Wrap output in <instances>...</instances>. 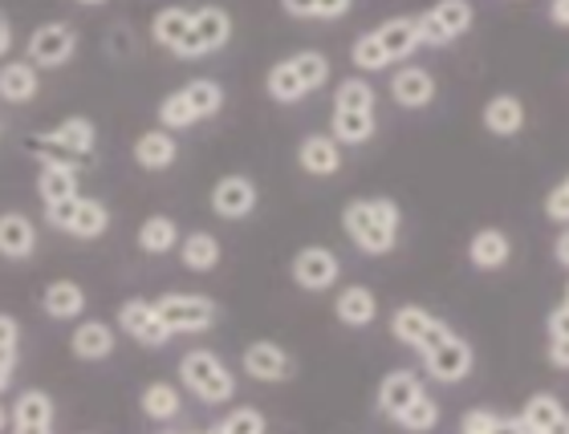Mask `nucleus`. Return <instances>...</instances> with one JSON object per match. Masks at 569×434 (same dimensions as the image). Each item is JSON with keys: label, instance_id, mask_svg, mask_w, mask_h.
<instances>
[{"label": "nucleus", "instance_id": "nucleus-1", "mask_svg": "<svg viewBox=\"0 0 569 434\" xmlns=\"http://www.w3.org/2000/svg\"><path fill=\"white\" fill-rule=\"evenodd\" d=\"M403 208L391 195H362L342 208V232L362 256H387L399 244Z\"/></svg>", "mask_w": 569, "mask_h": 434}, {"label": "nucleus", "instance_id": "nucleus-2", "mask_svg": "<svg viewBox=\"0 0 569 434\" xmlns=\"http://www.w3.org/2000/svg\"><path fill=\"white\" fill-rule=\"evenodd\" d=\"M416 49H423L416 17H391V21L375 24V29L358 37L355 46H350V61H355L358 73H382L411 61Z\"/></svg>", "mask_w": 569, "mask_h": 434}, {"label": "nucleus", "instance_id": "nucleus-3", "mask_svg": "<svg viewBox=\"0 0 569 434\" xmlns=\"http://www.w3.org/2000/svg\"><path fill=\"white\" fill-rule=\"evenodd\" d=\"M330 78H333L330 58L318 53V49H301V53H289V58L269 65V73H264V94L273 98L277 107H297L309 94L326 90Z\"/></svg>", "mask_w": 569, "mask_h": 434}, {"label": "nucleus", "instance_id": "nucleus-4", "mask_svg": "<svg viewBox=\"0 0 569 434\" xmlns=\"http://www.w3.org/2000/svg\"><path fill=\"white\" fill-rule=\"evenodd\" d=\"M29 154L37 163H70L78 171H86L98 154V127L86 114L61 118L58 127L37 130L29 139Z\"/></svg>", "mask_w": 569, "mask_h": 434}, {"label": "nucleus", "instance_id": "nucleus-5", "mask_svg": "<svg viewBox=\"0 0 569 434\" xmlns=\"http://www.w3.org/2000/svg\"><path fill=\"white\" fill-rule=\"evenodd\" d=\"M179 386L203 406H228L237 398V374L216 350H188L179 357Z\"/></svg>", "mask_w": 569, "mask_h": 434}, {"label": "nucleus", "instance_id": "nucleus-6", "mask_svg": "<svg viewBox=\"0 0 569 434\" xmlns=\"http://www.w3.org/2000/svg\"><path fill=\"white\" fill-rule=\"evenodd\" d=\"M159 317H163L167 333L171 337H200V333H212L220 325V305H216L208 293H163L154 301Z\"/></svg>", "mask_w": 569, "mask_h": 434}, {"label": "nucleus", "instance_id": "nucleus-7", "mask_svg": "<svg viewBox=\"0 0 569 434\" xmlns=\"http://www.w3.org/2000/svg\"><path fill=\"white\" fill-rule=\"evenodd\" d=\"M419 357H423L427 377H431V382H443V386H460L476 365V350L451 325L427 341L423 350H419Z\"/></svg>", "mask_w": 569, "mask_h": 434}, {"label": "nucleus", "instance_id": "nucleus-8", "mask_svg": "<svg viewBox=\"0 0 569 434\" xmlns=\"http://www.w3.org/2000/svg\"><path fill=\"white\" fill-rule=\"evenodd\" d=\"M46 220L49 228H58V232L73 235V240H102V235L110 232V208L102 200H94V195H70V200L61 203H49L46 208Z\"/></svg>", "mask_w": 569, "mask_h": 434}, {"label": "nucleus", "instance_id": "nucleus-9", "mask_svg": "<svg viewBox=\"0 0 569 434\" xmlns=\"http://www.w3.org/2000/svg\"><path fill=\"white\" fill-rule=\"evenodd\" d=\"M228 41H232V12L220 9V4H200L196 17H191L188 37L179 41V49L171 53V58L203 61V58H212V53H220Z\"/></svg>", "mask_w": 569, "mask_h": 434}, {"label": "nucleus", "instance_id": "nucleus-10", "mask_svg": "<svg viewBox=\"0 0 569 434\" xmlns=\"http://www.w3.org/2000/svg\"><path fill=\"white\" fill-rule=\"evenodd\" d=\"M419 21V41L427 49H443L451 41H460L476 21L472 0H436L431 9H423L416 17Z\"/></svg>", "mask_w": 569, "mask_h": 434}, {"label": "nucleus", "instance_id": "nucleus-11", "mask_svg": "<svg viewBox=\"0 0 569 434\" xmlns=\"http://www.w3.org/2000/svg\"><path fill=\"white\" fill-rule=\"evenodd\" d=\"M24 58L33 61L37 70H61V65H70L78 58V33H73V24L66 21H46L37 24L29 41H24Z\"/></svg>", "mask_w": 569, "mask_h": 434}, {"label": "nucleus", "instance_id": "nucleus-12", "mask_svg": "<svg viewBox=\"0 0 569 434\" xmlns=\"http://www.w3.org/2000/svg\"><path fill=\"white\" fill-rule=\"evenodd\" d=\"M114 325H119L122 337L139 341L142 350H163L167 341H171L163 317H159V309H154V301H147V296H131V301H122Z\"/></svg>", "mask_w": 569, "mask_h": 434}, {"label": "nucleus", "instance_id": "nucleus-13", "mask_svg": "<svg viewBox=\"0 0 569 434\" xmlns=\"http://www.w3.org/2000/svg\"><path fill=\"white\" fill-rule=\"evenodd\" d=\"M289 276H293V284L306 289V293H326V289H333V284L342 281V260H338V252H330V248L306 244L293 256V264H289Z\"/></svg>", "mask_w": 569, "mask_h": 434}, {"label": "nucleus", "instance_id": "nucleus-14", "mask_svg": "<svg viewBox=\"0 0 569 434\" xmlns=\"http://www.w3.org/2000/svg\"><path fill=\"white\" fill-rule=\"evenodd\" d=\"M257 200H261V191H257V183H252L249 175L216 179L212 191H208V208H212L216 220H224V223L249 220V215L257 212Z\"/></svg>", "mask_w": 569, "mask_h": 434}, {"label": "nucleus", "instance_id": "nucleus-15", "mask_svg": "<svg viewBox=\"0 0 569 434\" xmlns=\"http://www.w3.org/2000/svg\"><path fill=\"white\" fill-rule=\"evenodd\" d=\"M240 370H244L252 382H261V386H281V382H289V377L297 374L289 350L277 345V341H252V345H244Z\"/></svg>", "mask_w": 569, "mask_h": 434}, {"label": "nucleus", "instance_id": "nucleus-16", "mask_svg": "<svg viewBox=\"0 0 569 434\" xmlns=\"http://www.w3.org/2000/svg\"><path fill=\"white\" fill-rule=\"evenodd\" d=\"M436 94H439V82H436V73H431V70H423V65H411V61L395 65L391 102L399 110H427L431 102H436Z\"/></svg>", "mask_w": 569, "mask_h": 434}, {"label": "nucleus", "instance_id": "nucleus-17", "mask_svg": "<svg viewBox=\"0 0 569 434\" xmlns=\"http://www.w3.org/2000/svg\"><path fill=\"white\" fill-rule=\"evenodd\" d=\"M58 423V402L46 390H21L9 411V431L17 434H49Z\"/></svg>", "mask_w": 569, "mask_h": 434}, {"label": "nucleus", "instance_id": "nucleus-18", "mask_svg": "<svg viewBox=\"0 0 569 434\" xmlns=\"http://www.w3.org/2000/svg\"><path fill=\"white\" fill-rule=\"evenodd\" d=\"M114 345H119V325H110V321L78 317L70 333V353L78 362H107Z\"/></svg>", "mask_w": 569, "mask_h": 434}, {"label": "nucleus", "instance_id": "nucleus-19", "mask_svg": "<svg viewBox=\"0 0 569 434\" xmlns=\"http://www.w3.org/2000/svg\"><path fill=\"white\" fill-rule=\"evenodd\" d=\"M448 329V321L436 317V313H427L423 305H399L391 317V333L399 345H407V350H423L427 341L436 337V333H443Z\"/></svg>", "mask_w": 569, "mask_h": 434}, {"label": "nucleus", "instance_id": "nucleus-20", "mask_svg": "<svg viewBox=\"0 0 569 434\" xmlns=\"http://www.w3.org/2000/svg\"><path fill=\"white\" fill-rule=\"evenodd\" d=\"M41 94V70L29 58H4L0 61V102L9 107H29Z\"/></svg>", "mask_w": 569, "mask_h": 434}, {"label": "nucleus", "instance_id": "nucleus-21", "mask_svg": "<svg viewBox=\"0 0 569 434\" xmlns=\"http://www.w3.org/2000/svg\"><path fill=\"white\" fill-rule=\"evenodd\" d=\"M297 166L313 179H330L342 171V142L333 134H306L297 142Z\"/></svg>", "mask_w": 569, "mask_h": 434}, {"label": "nucleus", "instance_id": "nucleus-22", "mask_svg": "<svg viewBox=\"0 0 569 434\" xmlns=\"http://www.w3.org/2000/svg\"><path fill=\"white\" fill-rule=\"evenodd\" d=\"M86 305H90V296H86V289L78 281H49L46 289H41V313H46L49 321H78L86 317Z\"/></svg>", "mask_w": 569, "mask_h": 434}, {"label": "nucleus", "instance_id": "nucleus-23", "mask_svg": "<svg viewBox=\"0 0 569 434\" xmlns=\"http://www.w3.org/2000/svg\"><path fill=\"white\" fill-rule=\"evenodd\" d=\"M333 317L342 321L346 329H367L379 321V296L370 293L367 284H346L333 296Z\"/></svg>", "mask_w": 569, "mask_h": 434}, {"label": "nucleus", "instance_id": "nucleus-24", "mask_svg": "<svg viewBox=\"0 0 569 434\" xmlns=\"http://www.w3.org/2000/svg\"><path fill=\"white\" fill-rule=\"evenodd\" d=\"M131 154L142 171H167V166H176V159H179L176 130H163V127L142 130L139 139H134Z\"/></svg>", "mask_w": 569, "mask_h": 434}, {"label": "nucleus", "instance_id": "nucleus-25", "mask_svg": "<svg viewBox=\"0 0 569 434\" xmlns=\"http://www.w3.org/2000/svg\"><path fill=\"white\" fill-rule=\"evenodd\" d=\"M512 260V240L505 228H480V232L468 240V264L476 272H497Z\"/></svg>", "mask_w": 569, "mask_h": 434}, {"label": "nucleus", "instance_id": "nucleus-26", "mask_svg": "<svg viewBox=\"0 0 569 434\" xmlns=\"http://www.w3.org/2000/svg\"><path fill=\"white\" fill-rule=\"evenodd\" d=\"M139 411L147 423L163 426V423H176L179 414H183V386H176V382H147L139 394Z\"/></svg>", "mask_w": 569, "mask_h": 434}, {"label": "nucleus", "instance_id": "nucleus-27", "mask_svg": "<svg viewBox=\"0 0 569 434\" xmlns=\"http://www.w3.org/2000/svg\"><path fill=\"white\" fill-rule=\"evenodd\" d=\"M37 252V228L24 212H0V260L21 264Z\"/></svg>", "mask_w": 569, "mask_h": 434}, {"label": "nucleus", "instance_id": "nucleus-28", "mask_svg": "<svg viewBox=\"0 0 569 434\" xmlns=\"http://www.w3.org/2000/svg\"><path fill=\"white\" fill-rule=\"evenodd\" d=\"M566 418H569L566 402H561L558 394H549V390H537L521 411L525 434H561L566 431Z\"/></svg>", "mask_w": 569, "mask_h": 434}, {"label": "nucleus", "instance_id": "nucleus-29", "mask_svg": "<svg viewBox=\"0 0 569 434\" xmlns=\"http://www.w3.org/2000/svg\"><path fill=\"white\" fill-rule=\"evenodd\" d=\"M525 102L517 94H492L485 102V114H480V122H485L488 134H497V139H517L525 130Z\"/></svg>", "mask_w": 569, "mask_h": 434}, {"label": "nucleus", "instance_id": "nucleus-30", "mask_svg": "<svg viewBox=\"0 0 569 434\" xmlns=\"http://www.w3.org/2000/svg\"><path fill=\"white\" fill-rule=\"evenodd\" d=\"M78 191H82V171H78V166L41 163V171H37V200H41V208L70 200V195H78Z\"/></svg>", "mask_w": 569, "mask_h": 434}, {"label": "nucleus", "instance_id": "nucleus-31", "mask_svg": "<svg viewBox=\"0 0 569 434\" xmlns=\"http://www.w3.org/2000/svg\"><path fill=\"white\" fill-rule=\"evenodd\" d=\"M416 394H423V382H419L416 370H391V374L379 382V390H375V406H379V414L395 418Z\"/></svg>", "mask_w": 569, "mask_h": 434}, {"label": "nucleus", "instance_id": "nucleus-32", "mask_svg": "<svg viewBox=\"0 0 569 434\" xmlns=\"http://www.w3.org/2000/svg\"><path fill=\"white\" fill-rule=\"evenodd\" d=\"M191 17H196V9H188V4H163V9H154L151 41L159 49H167V53H176L179 41H183L191 29Z\"/></svg>", "mask_w": 569, "mask_h": 434}, {"label": "nucleus", "instance_id": "nucleus-33", "mask_svg": "<svg viewBox=\"0 0 569 434\" xmlns=\"http://www.w3.org/2000/svg\"><path fill=\"white\" fill-rule=\"evenodd\" d=\"M330 134L342 142V147H367V142L379 134V114H375V110H333Z\"/></svg>", "mask_w": 569, "mask_h": 434}, {"label": "nucleus", "instance_id": "nucleus-34", "mask_svg": "<svg viewBox=\"0 0 569 434\" xmlns=\"http://www.w3.org/2000/svg\"><path fill=\"white\" fill-rule=\"evenodd\" d=\"M179 260H183V269L188 272H212L220 269V260H224V248H220V240H216L212 232H188L179 235Z\"/></svg>", "mask_w": 569, "mask_h": 434}, {"label": "nucleus", "instance_id": "nucleus-35", "mask_svg": "<svg viewBox=\"0 0 569 434\" xmlns=\"http://www.w3.org/2000/svg\"><path fill=\"white\" fill-rule=\"evenodd\" d=\"M179 223L171 220V215H147V220L139 223V232H134V240H139V248L147 252V256H171L179 248Z\"/></svg>", "mask_w": 569, "mask_h": 434}, {"label": "nucleus", "instance_id": "nucleus-36", "mask_svg": "<svg viewBox=\"0 0 569 434\" xmlns=\"http://www.w3.org/2000/svg\"><path fill=\"white\" fill-rule=\"evenodd\" d=\"M439 418H443V411H439V402L431 398V394H416V398L407 402L403 411L395 414L391 423L399 426V431H411V434H427L436 431Z\"/></svg>", "mask_w": 569, "mask_h": 434}, {"label": "nucleus", "instance_id": "nucleus-37", "mask_svg": "<svg viewBox=\"0 0 569 434\" xmlns=\"http://www.w3.org/2000/svg\"><path fill=\"white\" fill-rule=\"evenodd\" d=\"M281 9L297 21H342L355 0H281Z\"/></svg>", "mask_w": 569, "mask_h": 434}, {"label": "nucleus", "instance_id": "nucleus-38", "mask_svg": "<svg viewBox=\"0 0 569 434\" xmlns=\"http://www.w3.org/2000/svg\"><path fill=\"white\" fill-rule=\"evenodd\" d=\"M379 107V94L367 78H346V82L333 85V110H375Z\"/></svg>", "mask_w": 569, "mask_h": 434}, {"label": "nucleus", "instance_id": "nucleus-39", "mask_svg": "<svg viewBox=\"0 0 569 434\" xmlns=\"http://www.w3.org/2000/svg\"><path fill=\"white\" fill-rule=\"evenodd\" d=\"M216 434H264L269 431V418H264L257 406H232L224 418L212 423Z\"/></svg>", "mask_w": 569, "mask_h": 434}, {"label": "nucleus", "instance_id": "nucleus-40", "mask_svg": "<svg viewBox=\"0 0 569 434\" xmlns=\"http://www.w3.org/2000/svg\"><path fill=\"white\" fill-rule=\"evenodd\" d=\"M460 434H500V414L476 406L460 418Z\"/></svg>", "mask_w": 569, "mask_h": 434}, {"label": "nucleus", "instance_id": "nucleus-41", "mask_svg": "<svg viewBox=\"0 0 569 434\" xmlns=\"http://www.w3.org/2000/svg\"><path fill=\"white\" fill-rule=\"evenodd\" d=\"M546 215L553 223H561V228L569 223V188H566V183H558V188L546 195Z\"/></svg>", "mask_w": 569, "mask_h": 434}, {"label": "nucleus", "instance_id": "nucleus-42", "mask_svg": "<svg viewBox=\"0 0 569 434\" xmlns=\"http://www.w3.org/2000/svg\"><path fill=\"white\" fill-rule=\"evenodd\" d=\"M0 350L21 353V321L12 313H0Z\"/></svg>", "mask_w": 569, "mask_h": 434}, {"label": "nucleus", "instance_id": "nucleus-43", "mask_svg": "<svg viewBox=\"0 0 569 434\" xmlns=\"http://www.w3.org/2000/svg\"><path fill=\"white\" fill-rule=\"evenodd\" d=\"M546 333H549V341H558V337H569V305L561 301L553 313H549V321H546Z\"/></svg>", "mask_w": 569, "mask_h": 434}, {"label": "nucleus", "instance_id": "nucleus-44", "mask_svg": "<svg viewBox=\"0 0 569 434\" xmlns=\"http://www.w3.org/2000/svg\"><path fill=\"white\" fill-rule=\"evenodd\" d=\"M12 49H17V29H12V21H9V12L0 9V61L9 58Z\"/></svg>", "mask_w": 569, "mask_h": 434}, {"label": "nucleus", "instance_id": "nucleus-45", "mask_svg": "<svg viewBox=\"0 0 569 434\" xmlns=\"http://www.w3.org/2000/svg\"><path fill=\"white\" fill-rule=\"evenodd\" d=\"M17 357L21 353H9V350H0V394L12 386V377H17Z\"/></svg>", "mask_w": 569, "mask_h": 434}, {"label": "nucleus", "instance_id": "nucleus-46", "mask_svg": "<svg viewBox=\"0 0 569 434\" xmlns=\"http://www.w3.org/2000/svg\"><path fill=\"white\" fill-rule=\"evenodd\" d=\"M549 362L558 365V370H569V337L549 341Z\"/></svg>", "mask_w": 569, "mask_h": 434}, {"label": "nucleus", "instance_id": "nucleus-47", "mask_svg": "<svg viewBox=\"0 0 569 434\" xmlns=\"http://www.w3.org/2000/svg\"><path fill=\"white\" fill-rule=\"evenodd\" d=\"M549 21L558 29H569V0H549Z\"/></svg>", "mask_w": 569, "mask_h": 434}, {"label": "nucleus", "instance_id": "nucleus-48", "mask_svg": "<svg viewBox=\"0 0 569 434\" xmlns=\"http://www.w3.org/2000/svg\"><path fill=\"white\" fill-rule=\"evenodd\" d=\"M553 260H558L561 269H569V223L561 228L558 240H553Z\"/></svg>", "mask_w": 569, "mask_h": 434}, {"label": "nucleus", "instance_id": "nucleus-49", "mask_svg": "<svg viewBox=\"0 0 569 434\" xmlns=\"http://www.w3.org/2000/svg\"><path fill=\"white\" fill-rule=\"evenodd\" d=\"M0 431H9V411H4V402H0Z\"/></svg>", "mask_w": 569, "mask_h": 434}, {"label": "nucleus", "instance_id": "nucleus-50", "mask_svg": "<svg viewBox=\"0 0 569 434\" xmlns=\"http://www.w3.org/2000/svg\"><path fill=\"white\" fill-rule=\"evenodd\" d=\"M78 4H86V9H98V4H107V0H78Z\"/></svg>", "mask_w": 569, "mask_h": 434}, {"label": "nucleus", "instance_id": "nucleus-51", "mask_svg": "<svg viewBox=\"0 0 569 434\" xmlns=\"http://www.w3.org/2000/svg\"><path fill=\"white\" fill-rule=\"evenodd\" d=\"M566 305H569V284H566Z\"/></svg>", "mask_w": 569, "mask_h": 434}, {"label": "nucleus", "instance_id": "nucleus-52", "mask_svg": "<svg viewBox=\"0 0 569 434\" xmlns=\"http://www.w3.org/2000/svg\"><path fill=\"white\" fill-rule=\"evenodd\" d=\"M561 183H566V188H569V175H566V179H561Z\"/></svg>", "mask_w": 569, "mask_h": 434}, {"label": "nucleus", "instance_id": "nucleus-53", "mask_svg": "<svg viewBox=\"0 0 569 434\" xmlns=\"http://www.w3.org/2000/svg\"><path fill=\"white\" fill-rule=\"evenodd\" d=\"M566 431H569V418H566Z\"/></svg>", "mask_w": 569, "mask_h": 434}]
</instances>
